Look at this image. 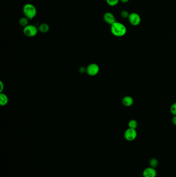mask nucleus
<instances>
[{
    "mask_svg": "<svg viewBox=\"0 0 176 177\" xmlns=\"http://www.w3.org/2000/svg\"><path fill=\"white\" fill-rule=\"evenodd\" d=\"M0 86H1V89H0V91L2 92V91L3 90V89H4V85H3V84L2 83V82H0Z\"/></svg>",
    "mask_w": 176,
    "mask_h": 177,
    "instance_id": "6ab92c4d",
    "label": "nucleus"
},
{
    "mask_svg": "<svg viewBox=\"0 0 176 177\" xmlns=\"http://www.w3.org/2000/svg\"><path fill=\"white\" fill-rule=\"evenodd\" d=\"M23 13L25 17L30 20H32L36 16L37 8L34 5L31 3H26L23 7Z\"/></svg>",
    "mask_w": 176,
    "mask_h": 177,
    "instance_id": "f03ea898",
    "label": "nucleus"
},
{
    "mask_svg": "<svg viewBox=\"0 0 176 177\" xmlns=\"http://www.w3.org/2000/svg\"><path fill=\"white\" fill-rule=\"evenodd\" d=\"M130 14L129 13L127 10H122L121 13H120V15H121L122 17L125 19H128L129 17Z\"/></svg>",
    "mask_w": 176,
    "mask_h": 177,
    "instance_id": "dca6fc26",
    "label": "nucleus"
},
{
    "mask_svg": "<svg viewBox=\"0 0 176 177\" xmlns=\"http://www.w3.org/2000/svg\"><path fill=\"white\" fill-rule=\"evenodd\" d=\"M50 30L49 25L46 23H43L39 25L38 27V30L39 32L43 33H46Z\"/></svg>",
    "mask_w": 176,
    "mask_h": 177,
    "instance_id": "9d476101",
    "label": "nucleus"
},
{
    "mask_svg": "<svg viewBox=\"0 0 176 177\" xmlns=\"http://www.w3.org/2000/svg\"><path fill=\"white\" fill-rule=\"evenodd\" d=\"M156 174L157 173L155 168L151 167L146 168L143 172V177H156Z\"/></svg>",
    "mask_w": 176,
    "mask_h": 177,
    "instance_id": "6e6552de",
    "label": "nucleus"
},
{
    "mask_svg": "<svg viewBox=\"0 0 176 177\" xmlns=\"http://www.w3.org/2000/svg\"><path fill=\"white\" fill-rule=\"evenodd\" d=\"M158 164H159V162L158 160L156 158H152L149 161L150 167H152L154 168H156V167H158Z\"/></svg>",
    "mask_w": 176,
    "mask_h": 177,
    "instance_id": "4468645a",
    "label": "nucleus"
},
{
    "mask_svg": "<svg viewBox=\"0 0 176 177\" xmlns=\"http://www.w3.org/2000/svg\"><path fill=\"white\" fill-rule=\"evenodd\" d=\"M103 19L105 21V23L109 24V25H113L114 23H115L116 19L115 17V16L114 15L113 13H112L111 12H105V14L103 15Z\"/></svg>",
    "mask_w": 176,
    "mask_h": 177,
    "instance_id": "0eeeda50",
    "label": "nucleus"
},
{
    "mask_svg": "<svg viewBox=\"0 0 176 177\" xmlns=\"http://www.w3.org/2000/svg\"><path fill=\"white\" fill-rule=\"evenodd\" d=\"M170 112L174 116H176V103H175L171 106L170 108Z\"/></svg>",
    "mask_w": 176,
    "mask_h": 177,
    "instance_id": "f3484780",
    "label": "nucleus"
},
{
    "mask_svg": "<svg viewBox=\"0 0 176 177\" xmlns=\"http://www.w3.org/2000/svg\"><path fill=\"white\" fill-rule=\"evenodd\" d=\"M99 66L95 63H92L88 65L86 69V72L88 75L94 76L97 75L99 72Z\"/></svg>",
    "mask_w": 176,
    "mask_h": 177,
    "instance_id": "423d86ee",
    "label": "nucleus"
},
{
    "mask_svg": "<svg viewBox=\"0 0 176 177\" xmlns=\"http://www.w3.org/2000/svg\"><path fill=\"white\" fill-rule=\"evenodd\" d=\"M137 135L138 134L136 130L132 128H127L124 133L125 138L129 141H134L136 138Z\"/></svg>",
    "mask_w": 176,
    "mask_h": 177,
    "instance_id": "39448f33",
    "label": "nucleus"
},
{
    "mask_svg": "<svg viewBox=\"0 0 176 177\" xmlns=\"http://www.w3.org/2000/svg\"><path fill=\"white\" fill-rule=\"evenodd\" d=\"M133 103V98L130 96H126L122 99V104L126 107H130Z\"/></svg>",
    "mask_w": 176,
    "mask_h": 177,
    "instance_id": "1a4fd4ad",
    "label": "nucleus"
},
{
    "mask_svg": "<svg viewBox=\"0 0 176 177\" xmlns=\"http://www.w3.org/2000/svg\"><path fill=\"white\" fill-rule=\"evenodd\" d=\"M8 103V98L5 94L1 93L0 95V104L1 106H5Z\"/></svg>",
    "mask_w": 176,
    "mask_h": 177,
    "instance_id": "9b49d317",
    "label": "nucleus"
},
{
    "mask_svg": "<svg viewBox=\"0 0 176 177\" xmlns=\"http://www.w3.org/2000/svg\"><path fill=\"white\" fill-rule=\"evenodd\" d=\"M172 122L173 124L176 126V116H174L172 118Z\"/></svg>",
    "mask_w": 176,
    "mask_h": 177,
    "instance_id": "a211bd4d",
    "label": "nucleus"
},
{
    "mask_svg": "<svg viewBox=\"0 0 176 177\" xmlns=\"http://www.w3.org/2000/svg\"><path fill=\"white\" fill-rule=\"evenodd\" d=\"M29 20H30V19H28V18H26V17H22L19 19V25H20L21 26H22V27L24 28V27H26L28 25H29L28 24L29 23Z\"/></svg>",
    "mask_w": 176,
    "mask_h": 177,
    "instance_id": "f8f14e48",
    "label": "nucleus"
},
{
    "mask_svg": "<svg viewBox=\"0 0 176 177\" xmlns=\"http://www.w3.org/2000/svg\"><path fill=\"white\" fill-rule=\"evenodd\" d=\"M111 32L114 36L120 37L126 34L127 29L123 23L116 21L111 25Z\"/></svg>",
    "mask_w": 176,
    "mask_h": 177,
    "instance_id": "f257e3e1",
    "label": "nucleus"
},
{
    "mask_svg": "<svg viewBox=\"0 0 176 177\" xmlns=\"http://www.w3.org/2000/svg\"><path fill=\"white\" fill-rule=\"evenodd\" d=\"M129 0H120V2H122V3H127L129 2Z\"/></svg>",
    "mask_w": 176,
    "mask_h": 177,
    "instance_id": "aec40b11",
    "label": "nucleus"
},
{
    "mask_svg": "<svg viewBox=\"0 0 176 177\" xmlns=\"http://www.w3.org/2000/svg\"><path fill=\"white\" fill-rule=\"evenodd\" d=\"M130 23L133 26H138L141 23V18L140 15L136 12H132L128 18Z\"/></svg>",
    "mask_w": 176,
    "mask_h": 177,
    "instance_id": "20e7f679",
    "label": "nucleus"
},
{
    "mask_svg": "<svg viewBox=\"0 0 176 177\" xmlns=\"http://www.w3.org/2000/svg\"><path fill=\"white\" fill-rule=\"evenodd\" d=\"M138 123L137 121L134 119H132L129 121L128 123V127L129 128H132V129H135L138 127Z\"/></svg>",
    "mask_w": 176,
    "mask_h": 177,
    "instance_id": "ddd939ff",
    "label": "nucleus"
},
{
    "mask_svg": "<svg viewBox=\"0 0 176 177\" xmlns=\"http://www.w3.org/2000/svg\"><path fill=\"white\" fill-rule=\"evenodd\" d=\"M38 28L33 25H28L23 28V32L26 36L33 37L36 36L38 32Z\"/></svg>",
    "mask_w": 176,
    "mask_h": 177,
    "instance_id": "7ed1b4c3",
    "label": "nucleus"
},
{
    "mask_svg": "<svg viewBox=\"0 0 176 177\" xmlns=\"http://www.w3.org/2000/svg\"><path fill=\"white\" fill-rule=\"evenodd\" d=\"M106 2L109 6H115L118 4L120 0H105Z\"/></svg>",
    "mask_w": 176,
    "mask_h": 177,
    "instance_id": "2eb2a0df",
    "label": "nucleus"
}]
</instances>
